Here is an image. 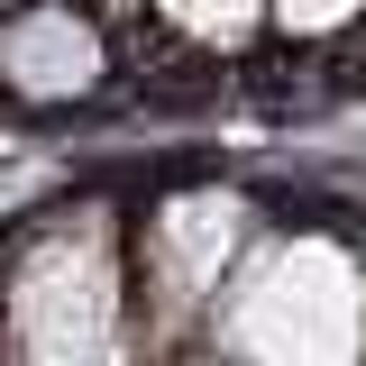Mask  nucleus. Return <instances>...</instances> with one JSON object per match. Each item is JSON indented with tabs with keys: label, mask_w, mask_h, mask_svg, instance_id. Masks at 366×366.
Instances as JSON below:
<instances>
[{
	"label": "nucleus",
	"mask_w": 366,
	"mask_h": 366,
	"mask_svg": "<svg viewBox=\"0 0 366 366\" xmlns=\"http://www.w3.org/2000/svg\"><path fill=\"white\" fill-rule=\"evenodd\" d=\"M257 229V202L220 174H183L147 192L129 220V330L137 348H202V320L220 302L229 266Z\"/></svg>",
	"instance_id": "nucleus-3"
},
{
	"label": "nucleus",
	"mask_w": 366,
	"mask_h": 366,
	"mask_svg": "<svg viewBox=\"0 0 366 366\" xmlns=\"http://www.w3.org/2000/svg\"><path fill=\"white\" fill-rule=\"evenodd\" d=\"M202 348L229 357H366V229L348 220H257Z\"/></svg>",
	"instance_id": "nucleus-1"
},
{
	"label": "nucleus",
	"mask_w": 366,
	"mask_h": 366,
	"mask_svg": "<svg viewBox=\"0 0 366 366\" xmlns=\"http://www.w3.org/2000/svg\"><path fill=\"white\" fill-rule=\"evenodd\" d=\"M119 83V28L83 0H19L0 19V101L19 119L92 110Z\"/></svg>",
	"instance_id": "nucleus-4"
},
{
	"label": "nucleus",
	"mask_w": 366,
	"mask_h": 366,
	"mask_svg": "<svg viewBox=\"0 0 366 366\" xmlns=\"http://www.w3.org/2000/svg\"><path fill=\"white\" fill-rule=\"evenodd\" d=\"M137 28H156L165 46L202 55V64H229V55H247L274 28V0H147Z\"/></svg>",
	"instance_id": "nucleus-5"
},
{
	"label": "nucleus",
	"mask_w": 366,
	"mask_h": 366,
	"mask_svg": "<svg viewBox=\"0 0 366 366\" xmlns=\"http://www.w3.org/2000/svg\"><path fill=\"white\" fill-rule=\"evenodd\" d=\"M0 348L9 357H129V220L110 192L37 211L0 238Z\"/></svg>",
	"instance_id": "nucleus-2"
},
{
	"label": "nucleus",
	"mask_w": 366,
	"mask_h": 366,
	"mask_svg": "<svg viewBox=\"0 0 366 366\" xmlns=\"http://www.w3.org/2000/svg\"><path fill=\"white\" fill-rule=\"evenodd\" d=\"M357 19H366V0H274V37H293V46H330Z\"/></svg>",
	"instance_id": "nucleus-6"
}]
</instances>
